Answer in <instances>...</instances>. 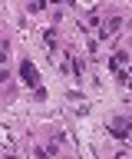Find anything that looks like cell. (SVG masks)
I'll return each instance as SVG.
<instances>
[{
    "instance_id": "cell-1",
    "label": "cell",
    "mask_w": 132,
    "mask_h": 159,
    "mask_svg": "<svg viewBox=\"0 0 132 159\" xmlns=\"http://www.w3.org/2000/svg\"><path fill=\"white\" fill-rule=\"evenodd\" d=\"M20 76H23V83H27V86H40V76H36V66H33L30 60H23V63H20Z\"/></svg>"
},
{
    "instance_id": "cell-2",
    "label": "cell",
    "mask_w": 132,
    "mask_h": 159,
    "mask_svg": "<svg viewBox=\"0 0 132 159\" xmlns=\"http://www.w3.org/2000/svg\"><path fill=\"white\" fill-rule=\"evenodd\" d=\"M109 129H112V136H116V139H126V136H129V119H126V116H116L109 123Z\"/></svg>"
},
{
    "instance_id": "cell-3",
    "label": "cell",
    "mask_w": 132,
    "mask_h": 159,
    "mask_svg": "<svg viewBox=\"0 0 132 159\" xmlns=\"http://www.w3.org/2000/svg\"><path fill=\"white\" fill-rule=\"evenodd\" d=\"M126 63H129V53H126V50H116V53H112V60H109L112 73H116V70H122V66H126Z\"/></svg>"
},
{
    "instance_id": "cell-4",
    "label": "cell",
    "mask_w": 132,
    "mask_h": 159,
    "mask_svg": "<svg viewBox=\"0 0 132 159\" xmlns=\"http://www.w3.org/2000/svg\"><path fill=\"white\" fill-rule=\"evenodd\" d=\"M119 27H122V20H119V17H109L106 23H102L99 33H102V37H112V33H119Z\"/></svg>"
},
{
    "instance_id": "cell-5",
    "label": "cell",
    "mask_w": 132,
    "mask_h": 159,
    "mask_svg": "<svg viewBox=\"0 0 132 159\" xmlns=\"http://www.w3.org/2000/svg\"><path fill=\"white\" fill-rule=\"evenodd\" d=\"M7 60V43H0V63Z\"/></svg>"
},
{
    "instance_id": "cell-6",
    "label": "cell",
    "mask_w": 132,
    "mask_h": 159,
    "mask_svg": "<svg viewBox=\"0 0 132 159\" xmlns=\"http://www.w3.org/2000/svg\"><path fill=\"white\" fill-rule=\"evenodd\" d=\"M40 3H43V0H40Z\"/></svg>"
}]
</instances>
